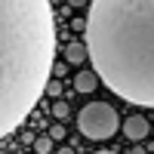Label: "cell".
Returning <instances> with one entry per match:
<instances>
[{
	"mask_svg": "<svg viewBox=\"0 0 154 154\" xmlns=\"http://www.w3.org/2000/svg\"><path fill=\"white\" fill-rule=\"evenodd\" d=\"M83 40L93 74L114 96L154 108V0H93Z\"/></svg>",
	"mask_w": 154,
	"mask_h": 154,
	"instance_id": "6da1fadb",
	"label": "cell"
},
{
	"mask_svg": "<svg viewBox=\"0 0 154 154\" xmlns=\"http://www.w3.org/2000/svg\"><path fill=\"white\" fill-rule=\"evenodd\" d=\"M56 49L49 0H0V139L16 133L46 93Z\"/></svg>",
	"mask_w": 154,
	"mask_h": 154,
	"instance_id": "7a4b0ae2",
	"label": "cell"
},
{
	"mask_svg": "<svg viewBox=\"0 0 154 154\" xmlns=\"http://www.w3.org/2000/svg\"><path fill=\"white\" fill-rule=\"evenodd\" d=\"M77 126L86 139L93 142H102V139H111L120 126V117L108 102H89V105L77 114Z\"/></svg>",
	"mask_w": 154,
	"mask_h": 154,
	"instance_id": "3957f363",
	"label": "cell"
},
{
	"mask_svg": "<svg viewBox=\"0 0 154 154\" xmlns=\"http://www.w3.org/2000/svg\"><path fill=\"white\" fill-rule=\"evenodd\" d=\"M148 133H151V123L142 114H130V117L123 120V136L130 139V142H142V139H148Z\"/></svg>",
	"mask_w": 154,
	"mask_h": 154,
	"instance_id": "277c9868",
	"label": "cell"
},
{
	"mask_svg": "<svg viewBox=\"0 0 154 154\" xmlns=\"http://www.w3.org/2000/svg\"><path fill=\"white\" fill-rule=\"evenodd\" d=\"M96 86H99V77L93 71H80L74 77V89H77V93H93Z\"/></svg>",
	"mask_w": 154,
	"mask_h": 154,
	"instance_id": "5b68a950",
	"label": "cell"
},
{
	"mask_svg": "<svg viewBox=\"0 0 154 154\" xmlns=\"http://www.w3.org/2000/svg\"><path fill=\"white\" fill-rule=\"evenodd\" d=\"M62 53H65V62H74V65H80V62H89L86 46H83V43H68Z\"/></svg>",
	"mask_w": 154,
	"mask_h": 154,
	"instance_id": "8992f818",
	"label": "cell"
},
{
	"mask_svg": "<svg viewBox=\"0 0 154 154\" xmlns=\"http://www.w3.org/2000/svg\"><path fill=\"white\" fill-rule=\"evenodd\" d=\"M34 151L37 154H49V151H53V139H49V136H37L34 139Z\"/></svg>",
	"mask_w": 154,
	"mask_h": 154,
	"instance_id": "52a82bcc",
	"label": "cell"
},
{
	"mask_svg": "<svg viewBox=\"0 0 154 154\" xmlns=\"http://www.w3.org/2000/svg\"><path fill=\"white\" fill-rule=\"evenodd\" d=\"M68 114H71V108H68V105H65V102H62V99H59V102H56V105H53V117H56V120H65V117H68Z\"/></svg>",
	"mask_w": 154,
	"mask_h": 154,
	"instance_id": "ba28073f",
	"label": "cell"
},
{
	"mask_svg": "<svg viewBox=\"0 0 154 154\" xmlns=\"http://www.w3.org/2000/svg\"><path fill=\"white\" fill-rule=\"evenodd\" d=\"M49 139H53V142H56V139H65V126H62V123H56V126H49V133H46Z\"/></svg>",
	"mask_w": 154,
	"mask_h": 154,
	"instance_id": "9c48e42d",
	"label": "cell"
},
{
	"mask_svg": "<svg viewBox=\"0 0 154 154\" xmlns=\"http://www.w3.org/2000/svg\"><path fill=\"white\" fill-rule=\"evenodd\" d=\"M46 93L53 96V99H59V96H62V83H59V80H49V86H46Z\"/></svg>",
	"mask_w": 154,
	"mask_h": 154,
	"instance_id": "30bf717a",
	"label": "cell"
},
{
	"mask_svg": "<svg viewBox=\"0 0 154 154\" xmlns=\"http://www.w3.org/2000/svg\"><path fill=\"white\" fill-rule=\"evenodd\" d=\"M65 71H68V65H65V62H56V65H53V74H56V77H62Z\"/></svg>",
	"mask_w": 154,
	"mask_h": 154,
	"instance_id": "8fae6325",
	"label": "cell"
},
{
	"mask_svg": "<svg viewBox=\"0 0 154 154\" xmlns=\"http://www.w3.org/2000/svg\"><path fill=\"white\" fill-rule=\"evenodd\" d=\"M56 154H74V148H59Z\"/></svg>",
	"mask_w": 154,
	"mask_h": 154,
	"instance_id": "7c38bea8",
	"label": "cell"
},
{
	"mask_svg": "<svg viewBox=\"0 0 154 154\" xmlns=\"http://www.w3.org/2000/svg\"><path fill=\"white\" fill-rule=\"evenodd\" d=\"M133 154H145V148H142V145H136V148H133Z\"/></svg>",
	"mask_w": 154,
	"mask_h": 154,
	"instance_id": "4fadbf2b",
	"label": "cell"
},
{
	"mask_svg": "<svg viewBox=\"0 0 154 154\" xmlns=\"http://www.w3.org/2000/svg\"><path fill=\"white\" fill-rule=\"evenodd\" d=\"M96 154H117V151H96Z\"/></svg>",
	"mask_w": 154,
	"mask_h": 154,
	"instance_id": "5bb4252c",
	"label": "cell"
},
{
	"mask_svg": "<svg viewBox=\"0 0 154 154\" xmlns=\"http://www.w3.org/2000/svg\"><path fill=\"white\" fill-rule=\"evenodd\" d=\"M16 154H25V151H16Z\"/></svg>",
	"mask_w": 154,
	"mask_h": 154,
	"instance_id": "9a60e30c",
	"label": "cell"
},
{
	"mask_svg": "<svg viewBox=\"0 0 154 154\" xmlns=\"http://www.w3.org/2000/svg\"><path fill=\"white\" fill-rule=\"evenodd\" d=\"M151 133H154V126H151Z\"/></svg>",
	"mask_w": 154,
	"mask_h": 154,
	"instance_id": "2e32d148",
	"label": "cell"
}]
</instances>
